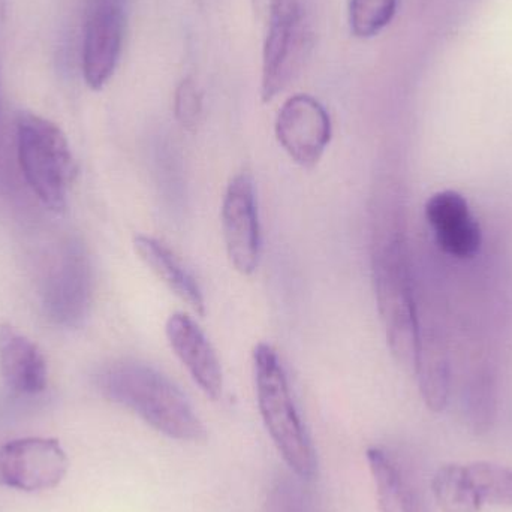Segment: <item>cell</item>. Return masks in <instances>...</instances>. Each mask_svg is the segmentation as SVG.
Listing matches in <instances>:
<instances>
[{"instance_id":"obj_17","label":"cell","mask_w":512,"mask_h":512,"mask_svg":"<svg viewBox=\"0 0 512 512\" xmlns=\"http://www.w3.org/2000/svg\"><path fill=\"white\" fill-rule=\"evenodd\" d=\"M433 495L444 512H478V501L466 475L465 465H445L439 468L432 481Z\"/></svg>"},{"instance_id":"obj_12","label":"cell","mask_w":512,"mask_h":512,"mask_svg":"<svg viewBox=\"0 0 512 512\" xmlns=\"http://www.w3.org/2000/svg\"><path fill=\"white\" fill-rule=\"evenodd\" d=\"M168 343L195 384L212 400L221 399L224 375L221 361L206 334L186 313H173L165 325Z\"/></svg>"},{"instance_id":"obj_8","label":"cell","mask_w":512,"mask_h":512,"mask_svg":"<svg viewBox=\"0 0 512 512\" xmlns=\"http://www.w3.org/2000/svg\"><path fill=\"white\" fill-rule=\"evenodd\" d=\"M66 451L56 439H15L0 447V487L18 492H44L68 474Z\"/></svg>"},{"instance_id":"obj_5","label":"cell","mask_w":512,"mask_h":512,"mask_svg":"<svg viewBox=\"0 0 512 512\" xmlns=\"http://www.w3.org/2000/svg\"><path fill=\"white\" fill-rule=\"evenodd\" d=\"M310 32L303 0H280L267 21L262 50L261 99L271 102L286 89L309 53Z\"/></svg>"},{"instance_id":"obj_20","label":"cell","mask_w":512,"mask_h":512,"mask_svg":"<svg viewBox=\"0 0 512 512\" xmlns=\"http://www.w3.org/2000/svg\"><path fill=\"white\" fill-rule=\"evenodd\" d=\"M174 116L182 128L195 131L203 116V95L191 77L183 78L174 93Z\"/></svg>"},{"instance_id":"obj_14","label":"cell","mask_w":512,"mask_h":512,"mask_svg":"<svg viewBox=\"0 0 512 512\" xmlns=\"http://www.w3.org/2000/svg\"><path fill=\"white\" fill-rule=\"evenodd\" d=\"M366 457L375 481L379 512H429L420 490L393 454L372 447Z\"/></svg>"},{"instance_id":"obj_10","label":"cell","mask_w":512,"mask_h":512,"mask_svg":"<svg viewBox=\"0 0 512 512\" xmlns=\"http://www.w3.org/2000/svg\"><path fill=\"white\" fill-rule=\"evenodd\" d=\"M222 231L228 258L239 273H254L261 256V227L255 186L248 174L231 180L222 203Z\"/></svg>"},{"instance_id":"obj_13","label":"cell","mask_w":512,"mask_h":512,"mask_svg":"<svg viewBox=\"0 0 512 512\" xmlns=\"http://www.w3.org/2000/svg\"><path fill=\"white\" fill-rule=\"evenodd\" d=\"M0 372L8 388L18 394H38L47 387L41 349L9 324H0Z\"/></svg>"},{"instance_id":"obj_11","label":"cell","mask_w":512,"mask_h":512,"mask_svg":"<svg viewBox=\"0 0 512 512\" xmlns=\"http://www.w3.org/2000/svg\"><path fill=\"white\" fill-rule=\"evenodd\" d=\"M427 224L436 245L444 254L457 259H472L483 243L480 224L469 209L468 201L456 191H442L426 204Z\"/></svg>"},{"instance_id":"obj_4","label":"cell","mask_w":512,"mask_h":512,"mask_svg":"<svg viewBox=\"0 0 512 512\" xmlns=\"http://www.w3.org/2000/svg\"><path fill=\"white\" fill-rule=\"evenodd\" d=\"M17 152L21 171L44 206L63 212L77 164L62 129L44 117L21 113L17 119Z\"/></svg>"},{"instance_id":"obj_22","label":"cell","mask_w":512,"mask_h":512,"mask_svg":"<svg viewBox=\"0 0 512 512\" xmlns=\"http://www.w3.org/2000/svg\"><path fill=\"white\" fill-rule=\"evenodd\" d=\"M279 2L280 0H252V9H254L256 18L267 23Z\"/></svg>"},{"instance_id":"obj_2","label":"cell","mask_w":512,"mask_h":512,"mask_svg":"<svg viewBox=\"0 0 512 512\" xmlns=\"http://www.w3.org/2000/svg\"><path fill=\"white\" fill-rule=\"evenodd\" d=\"M376 303L391 354L414 367L420 342V318L408 246L393 222L376 227L372 252Z\"/></svg>"},{"instance_id":"obj_1","label":"cell","mask_w":512,"mask_h":512,"mask_svg":"<svg viewBox=\"0 0 512 512\" xmlns=\"http://www.w3.org/2000/svg\"><path fill=\"white\" fill-rule=\"evenodd\" d=\"M96 387L110 402L129 409L156 432L179 442L198 444L207 439L188 397L149 364L119 361L96 375Z\"/></svg>"},{"instance_id":"obj_19","label":"cell","mask_w":512,"mask_h":512,"mask_svg":"<svg viewBox=\"0 0 512 512\" xmlns=\"http://www.w3.org/2000/svg\"><path fill=\"white\" fill-rule=\"evenodd\" d=\"M400 0H349V26L357 38L381 33L396 17Z\"/></svg>"},{"instance_id":"obj_9","label":"cell","mask_w":512,"mask_h":512,"mask_svg":"<svg viewBox=\"0 0 512 512\" xmlns=\"http://www.w3.org/2000/svg\"><path fill=\"white\" fill-rule=\"evenodd\" d=\"M277 141L286 155L303 168L321 161L333 137L330 114L310 95L291 96L283 102L274 123Z\"/></svg>"},{"instance_id":"obj_6","label":"cell","mask_w":512,"mask_h":512,"mask_svg":"<svg viewBox=\"0 0 512 512\" xmlns=\"http://www.w3.org/2000/svg\"><path fill=\"white\" fill-rule=\"evenodd\" d=\"M92 264L86 248L69 240L54 256L42 286L48 318L66 328L81 327L92 307Z\"/></svg>"},{"instance_id":"obj_3","label":"cell","mask_w":512,"mask_h":512,"mask_svg":"<svg viewBox=\"0 0 512 512\" xmlns=\"http://www.w3.org/2000/svg\"><path fill=\"white\" fill-rule=\"evenodd\" d=\"M254 372L258 408L271 441L300 480H312L318 460L292 399L285 367L273 346H256Z\"/></svg>"},{"instance_id":"obj_21","label":"cell","mask_w":512,"mask_h":512,"mask_svg":"<svg viewBox=\"0 0 512 512\" xmlns=\"http://www.w3.org/2000/svg\"><path fill=\"white\" fill-rule=\"evenodd\" d=\"M262 512H306L300 486L291 478L280 475L267 492Z\"/></svg>"},{"instance_id":"obj_7","label":"cell","mask_w":512,"mask_h":512,"mask_svg":"<svg viewBox=\"0 0 512 512\" xmlns=\"http://www.w3.org/2000/svg\"><path fill=\"white\" fill-rule=\"evenodd\" d=\"M134 2L87 0L83 75L90 89L101 90L116 72L125 44L129 9Z\"/></svg>"},{"instance_id":"obj_18","label":"cell","mask_w":512,"mask_h":512,"mask_svg":"<svg viewBox=\"0 0 512 512\" xmlns=\"http://www.w3.org/2000/svg\"><path fill=\"white\" fill-rule=\"evenodd\" d=\"M466 475L483 505L512 507V466L478 462L465 465Z\"/></svg>"},{"instance_id":"obj_15","label":"cell","mask_w":512,"mask_h":512,"mask_svg":"<svg viewBox=\"0 0 512 512\" xmlns=\"http://www.w3.org/2000/svg\"><path fill=\"white\" fill-rule=\"evenodd\" d=\"M134 249L150 271L183 303L188 304L198 315L206 313V301L197 280L170 248L152 237L137 236Z\"/></svg>"},{"instance_id":"obj_16","label":"cell","mask_w":512,"mask_h":512,"mask_svg":"<svg viewBox=\"0 0 512 512\" xmlns=\"http://www.w3.org/2000/svg\"><path fill=\"white\" fill-rule=\"evenodd\" d=\"M414 369L427 408L433 412L444 411L450 399V361L444 342L435 331L420 328Z\"/></svg>"}]
</instances>
